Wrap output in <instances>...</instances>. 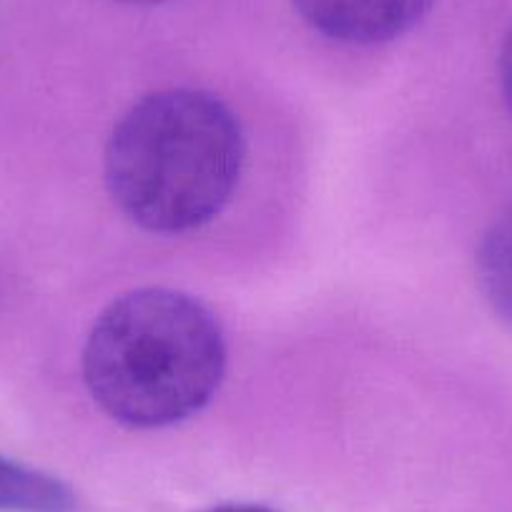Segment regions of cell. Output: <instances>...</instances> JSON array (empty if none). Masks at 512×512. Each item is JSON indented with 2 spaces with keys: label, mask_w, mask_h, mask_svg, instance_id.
Wrapping results in <instances>:
<instances>
[{
  "label": "cell",
  "mask_w": 512,
  "mask_h": 512,
  "mask_svg": "<svg viewBox=\"0 0 512 512\" xmlns=\"http://www.w3.org/2000/svg\"><path fill=\"white\" fill-rule=\"evenodd\" d=\"M309 28L347 46H374L415 28L432 0H292Z\"/></svg>",
  "instance_id": "obj_3"
},
{
  "label": "cell",
  "mask_w": 512,
  "mask_h": 512,
  "mask_svg": "<svg viewBox=\"0 0 512 512\" xmlns=\"http://www.w3.org/2000/svg\"><path fill=\"white\" fill-rule=\"evenodd\" d=\"M244 131L219 96L166 88L136 101L106 144L113 204L151 234H189L214 221L244 169Z\"/></svg>",
  "instance_id": "obj_1"
},
{
  "label": "cell",
  "mask_w": 512,
  "mask_h": 512,
  "mask_svg": "<svg viewBox=\"0 0 512 512\" xmlns=\"http://www.w3.org/2000/svg\"><path fill=\"white\" fill-rule=\"evenodd\" d=\"M500 88L502 96H505L507 108L512 113V31L507 33L505 43H502V53H500Z\"/></svg>",
  "instance_id": "obj_6"
},
{
  "label": "cell",
  "mask_w": 512,
  "mask_h": 512,
  "mask_svg": "<svg viewBox=\"0 0 512 512\" xmlns=\"http://www.w3.org/2000/svg\"><path fill=\"white\" fill-rule=\"evenodd\" d=\"M477 282L492 312L512 324V204L482 236L477 249Z\"/></svg>",
  "instance_id": "obj_5"
},
{
  "label": "cell",
  "mask_w": 512,
  "mask_h": 512,
  "mask_svg": "<svg viewBox=\"0 0 512 512\" xmlns=\"http://www.w3.org/2000/svg\"><path fill=\"white\" fill-rule=\"evenodd\" d=\"M123 3H139V6H151V3H164V0H123Z\"/></svg>",
  "instance_id": "obj_8"
},
{
  "label": "cell",
  "mask_w": 512,
  "mask_h": 512,
  "mask_svg": "<svg viewBox=\"0 0 512 512\" xmlns=\"http://www.w3.org/2000/svg\"><path fill=\"white\" fill-rule=\"evenodd\" d=\"M0 512H78V500L58 477L0 457Z\"/></svg>",
  "instance_id": "obj_4"
},
{
  "label": "cell",
  "mask_w": 512,
  "mask_h": 512,
  "mask_svg": "<svg viewBox=\"0 0 512 512\" xmlns=\"http://www.w3.org/2000/svg\"><path fill=\"white\" fill-rule=\"evenodd\" d=\"M81 369L108 417L134 430H161L214 400L226 372V339L199 299L166 287L134 289L96 317Z\"/></svg>",
  "instance_id": "obj_2"
},
{
  "label": "cell",
  "mask_w": 512,
  "mask_h": 512,
  "mask_svg": "<svg viewBox=\"0 0 512 512\" xmlns=\"http://www.w3.org/2000/svg\"><path fill=\"white\" fill-rule=\"evenodd\" d=\"M199 512H277L267 505H254V502H219Z\"/></svg>",
  "instance_id": "obj_7"
}]
</instances>
